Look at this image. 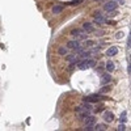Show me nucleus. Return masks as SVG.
I'll return each instance as SVG.
<instances>
[{
	"instance_id": "ddd939ff",
	"label": "nucleus",
	"mask_w": 131,
	"mask_h": 131,
	"mask_svg": "<svg viewBox=\"0 0 131 131\" xmlns=\"http://www.w3.org/2000/svg\"><path fill=\"white\" fill-rule=\"evenodd\" d=\"M71 63H77V59H76V55H69V57L67 58Z\"/></svg>"
},
{
	"instance_id": "dca6fc26",
	"label": "nucleus",
	"mask_w": 131,
	"mask_h": 131,
	"mask_svg": "<svg viewBox=\"0 0 131 131\" xmlns=\"http://www.w3.org/2000/svg\"><path fill=\"white\" fill-rule=\"evenodd\" d=\"M106 127H105V125H97L96 127H95V130H98V131H102V130H105Z\"/></svg>"
},
{
	"instance_id": "0eeeda50",
	"label": "nucleus",
	"mask_w": 131,
	"mask_h": 131,
	"mask_svg": "<svg viewBox=\"0 0 131 131\" xmlns=\"http://www.w3.org/2000/svg\"><path fill=\"white\" fill-rule=\"evenodd\" d=\"M95 123H96V118H95V117L87 115V118H85V126H93Z\"/></svg>"
},
{
	"instance_id": "4468645a",
	"label": "nucleus",
	"mask_w": 131,
	"mask_h": 131,
	"mask_svg": "<svg viewBox=\"0 0 131 131\" xmlns=\"http://www.w3.org/2000/svg\"><path fill=\"white\" fill-rule=\"evenodd\" d=\"M119 121H121L122 123H125L126 121H127V118H126V111H123V113L121 114V118H119Z\"/></svg>"
},
{
	"instance_id": "4be33fe9",
	"label": "nucleus",
	"mask_w": 131,
	"mask_h": 131,
	"mask_svg": "<svg viewBox=\"0 0 131 131\" xmlns=\"http://www.w3.org/2000/svg\"><path fill=\"white\" fill-rule=\"evenodd\" d=\"M118 130H119V131H123V130H126V127H125L123 125H121L119 127H118Z\"/></svg>"
},
{
	"instance_id": "5701e85b",
	"label": "nucleus",
	"mask_w": 131,
	"mask_h": 131,
	"mask_svg": "<svg viewBox=\"0 0 131 131\" xmlns=\"http://www.w3.org/2000/svg\"><path fill=\"white\" fill-rule=\"evenodd\" d=\"M121 37H122V33H121V32L117 33V38H121Z\"/></svg>"
},
{
	"instance_id": "7ed1b4c3",
	"label": "nucleus",
	"mask_w": 131,
	"mask_h": 131,
	"mask_svg": "<svg viewBox=\"0 0 131 131\" xmlns=\"http://www.w3.org/2000/svg\"><path fill=\"white\" fill-rule=\"evenodd\" d=\"M117 7H118V4H117L115 1H107L104 5V9L107 11V12H111V11H115Z\"/></svg>"
},
{
	"instance_id": "f257e3e1",
	"label": "nucleus",
	"mask_w": 131,
	"mask_h": 131,
	"mask_svg": "<svg viewBox=\"0 0 131 131\" xmlns=\"http://www.w3.org/2000/svg\"><path fill=\"white\" fill-rule=\"evenodd\" d=\"M77 66H79L80 69H87L89 67H93V66H95V62H93V60H81V62L77 63Z\"/></svg>"
},
{
	"instance_id": "6ab92c4d",
	"label": "nucleus",
	"mask_w": 131,
	"mask_h": 131,
	"mask_svg": "<svg viewBox=\"0 0 131 131\" xmlns=\"http://www.w3.org/2000/svg\"><path fill=\"white\" fill-rule=\"evenodd\" d=\"M80 1L81 0H75V1H71L69 4H71V5H77V4H80Z\"/></svg>"
},
{
	"instance_id": "9d476101",
	"label": "nucleus",
	"mask_w": 131,
	"mask_h": 131,
	"mask_svg": "<svg viewBox=\"0 0 131 131\" xmlns=\"http://www.w3.org/2000/svg\"><path fill=\"white\" fill-rule=\"evenodd\" d=\"M83 28H84V30H87V32H93V26L89 22H85V24L83 25Z\"/></svg>"
},
{
	"instance_id": "b1692460",
	"label": "nucleus",
	"mask_w": 131,
	"mask_h": 131,
	"mask_svg": "<svg viewBox=\"0 0 131 131\" xmlns=\"http://www.w3.org/2000/svg\"><path fill=\"white\" fill-rule=\"evenodd\" d=\"M127 71H129V75H130V72H131V67H130V64H129V67H127Z\"/></svg>"
},
{
	"instance_id": "6e6552de",
	"label": "nucleus",
	"mask_w": 131,
	"mask_h": 131,
	"mask_svg": "<svg viewBox=\"0 0 131 131\" xmlns=\"http://www.w3.org/2000/svg\"><path fill=\"white\" fill-rule=\"evenodd\" d=\"M68 47L69 49H79L80 47V43L77 41H69L68 42Z\"/></svg>"
},
{
	"instance_id": "412c9836",
	"label": "nucleus",
	"mask_w": 131,
	"mask_h": 131,
	"mask_svg": "<svg viewBox=\"0 0 131 131\" xmlns=\"http://www.w3.org/2000/svg\"><path fill=\"white\" fill-rule=\"evenodd\" d=\"M109 89H110L109 87H105V88H102V89H101V92H102V93H105V92H107Z\"/></svg>"
},
{
	"instance_id": "39448f33",
	"label": "nucleus",
	"mask_w": 131,
	"mask_h": 131,
	"mask_svg": "<svg viewBox=\"0 0 131 131\" xmlns=\"http://www.w3.org/2000/svg\"><path fill=\"white\" fill-rule=\"evenodd\" d=\"M118 53V47H115V46H111L106 50V55L107 57H114V55Z\"/></svg>"
},
{
	"instance_id": "9b49d317",
	"label": "nucleus",
	"mask_w": 131,
	"mask_h": 131,
	"mask_svg": "<svg viewBox=\"0 0 131 131\" xmlns=\"http://www.w3.org/2000/svg\"><path fill=\"white\" fill-rule=\"evenodd\" d=\"M106 69H107L109 72H113V71H114V63H113V62H107V63H106Z\"/></svg>"
},
{
	"instance_id": "f03ea898",
	"label": "nucleus",
	"mask_w": 131,
	"mask_h": 131,
	"mask_svg": "<svg viewBox=\"0 0 131 131\" xmlns=\"http://www.w3.org/2000/svg\"><path fill=\"white\" fill-rule=\"evenodd\" d=\"M101 96H98V95H91V96H87V97H84L83 100L84 102H98L101 100Z\"/></svg>"
},
{
	"instance_id": "393cba45",
	"label": "nucleus",
	"mask_w": 131,
	"mask_h": 131,
	"mask_svg": "<svg viewBox=\"0 0 131 131\" xmlns=\"http://www.w3.org/2000/svg\"><path fill=\"white\" fill-rule=\"evenodd\" d=\"M96 1H100V0H96Z\"/></svg>"
},
{
	"instance_id": "aec40b11",
	"label": "nucleus",
	"mask_w": 131,
	"mask_h": 131,
	"mask_svg": "<svg viewBox=\"0 0 131 131\" xmlns=\"http://www.w3.org/2000/svg\"><path fill=\"white\" fill-rule=\"evenodd\" d=\"M85 130L87 131H92V130H95V127H93V126H85Z\"/></svg>"
},
{
	"instance_id": "20e7f679",
	"label": "nucleus",
	"mask_w": 131,
	"mask_h": 131,
	"mask_svg": "<svg viewBox=\"0 0 131 131\" xmlns=\"http://www.w3.org/2000/svg\"><path fill=\"white\" fill-rule=\"evenodd\" d=\"M113 119H114V114L111 113V111H105V113H104V121H105V122L109 123Z\"/></svg>"
},
{
	"instance_id": "1a4fd4ad",
	"label": "nucleus",
	"mask_w": 131,
	"mask_h": 131,
	"mask_svg": "<svg viewBox=\"0 0 131 131\" xmlns=\"http://www.w3.org/2000/svg\"><path fill=\"white\" fill-rule=\"evenodd\" d=\"M62 11H63V7L62 5H55L53 8V13H55V15H58V13H60Z\"/></svg>"
},
{
	"instance_id": "f3484780",
	"label": "nucleus",
	"mask_w": 131,
	"mask_h": 131,
	"mask_svg": "<svg viewBox=\"0 0 131 131\" xmlns=\"http://www.w3.org/2000/svg\"><path fill=\"white\" fill-rule=\"evenodd\" d=\"M59 53L62 54V55H64V54H67V49H64V47H60L59 49Z\"/></svg>"
},
{
	"instance_id": "a211bd4d",
	"label": "nucleus",
	"mask_w": 131,
	"mask_h": 131,
	"mask_svg": "<svg viewBox=\"0 0 131 131\" xmlns=\"http://www.w3.org/2000/svg\"><path fill=\"white\" fill-rule=\"evenodd\" d=\"M85 45L88 46V47H91V46L95 45V42H93V41H85Z\"/></svg>"
},
{
	"instance_id": "2eb2a0df",
	"label": "nucleus",
	"mask_w": 131,
	"mask_h": 131,
	"mask_svg": "<svg viewBox=\"0 0 131 131\" xmlns=\"http://www.w3.org/2000/svg\"><path fill=\"white\" fill-rule=\"evenodd\" d=\"M71 35H73V37L80 35V30H79V29H73V30L71 32Z\"/></svg>"
},
{
	"instance_id": "f8f14e48",
	"label": "nucleus",
	"mask_w": 131,
	"mask_h": 131,
	"mask_svg": "<svg viewBox=\"0 0 131 131\" xmlns=\"http://www.w3.org/2000/svg\"><path fill=\"white\" fill-rule=\"evenodd\" d=\"M110 79H111V76H110V75H109V73H105L104 76H102V83H104V84L109 83V81H110Z\"/></svg>"
},
{
	"instance_id": "423d86ee",
	"label": "nucleus",
	"mask_w": 131,
	"mask_h": 131,
	"mask_svg": "<svg viewBox=\"0 0 131 131\" xmlns=\"http://www.w3.org/2000/svg\"><path fill=\"white\" fill-rule=\"evenodd\" d=\"M95 22H96V24H104V22H105V18L101 16L100 12H96V15H95Z\"/></svg>"
}]
</instances>
